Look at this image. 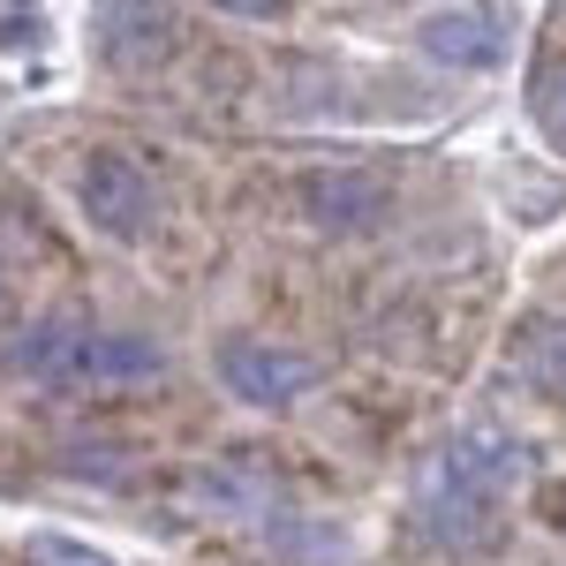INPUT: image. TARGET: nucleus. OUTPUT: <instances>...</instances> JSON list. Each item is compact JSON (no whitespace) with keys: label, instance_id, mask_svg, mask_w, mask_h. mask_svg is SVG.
Here are the masks:
<instances>
[{"label":"nucleus","instance_id":"obj_1","mask_svg":"<svg viewBox=\"0 0 566 566\" xmlns=\"http://www.w3.org/2000/svg\"><path fill=\"white\" fill-rule=\"evenodd\" d=\"M528 476V453L506 423H461V431L423 453L416 469V528L431 544H483L499 522V499Z\"/></svg>","mask_w":566,"mask_h":566},{"label":"nucleus","instance_id":"obj_2","mask_svg":"<svg viewBox=\"0 0 566 566\" xmlns=\"http://www.w3.org/2000/svg\"><path fill=\"white\" fill-rule=\"evenodd\" d=\"M8 370L39 378V386H84V392H122L144 378H167V348L151 333H114L84 317H39L8 340Z\"/></svg>","mask_w":566,"mask_h":566},{"label":"nucleus","instance_id":"obj_3","mask_svg":"<svg viewBox=\"0 0 566 566\" xmlns=\"http://www.w3.org/2000/svg\"><path fill=\"white\" fill-rule=\"evenodd\" d=\"M76 205H84V219L98 234L144 242L159 227V175L144 159H129V151H91L76 167Z\"/></svg>","mask_w":566,"mask_h":566},{"label":"nucleus","instance_id":"obj_4","mask_svg":"<svg viewBox=\"0 0 566 566\" xmlns=\"http://www.w3.org/2000/svg\"><path fill=\"white\" fill-rule=\"evenodd\" d=\"M219 386L234 392L242 408H295L310 386H317V363L303 348H280V340H264V333H234V340H219Z\"/></svg>","mask_w":566,"mask_h":566},{"label":"nucleus","instance_id":"obj_5","mask_svg":"<svg viewBox=\"0 0 566 566\" xmlns=\"http://www.w3.org/2000/svg\"><path fill=\"white\" fill-rule=\"evenodd\" d=\"M423 53L446 69H491V61H506V15L499 8H438V15H423Z\"/></svg>","mask_w":566,"mask_h":566},{"label":"nucleus","instance_id":"obj_6","mask_svg":"<svg viewBox=\"0 0 566 566\" xmlns=\"http://www.w3.org/2000/svg\"><path fill=\"white\" fill-rule=\"evenodd\" d=\"M295 205H303L310 227L348 234V227H370V219L386 212V189H378L370 175H355V167H325V175H303V181H295Z\"/></svg>","mask_w":566,"mask_h":566},{"label":"nucleus","instance_id":"obj_7","mask_svg":"<svg viewBox=\"0 0 566 566\" xmlns=\"http://www.w3.org/2000/svg\"><path fill=\"white\" fill-rule=\"evenodd\" d=\"M98 23H106V53H114L122 69L159 61V53L175 45V15H167V8H106Z\"/></svg>","mask_w":566,"mask_h":566},{"label":"nucleus","instance_id":"obj_8","mask_svg":"<svg viewBox=\"0 0 566 566\" xmlns=\"http://www.w3.org/2000/svg\"><path fill=\"white\" fill-rule=\"evenodd\" d=\"M514 370H522L544 400H566V325L559 317H536L522 340H514Z\"/></svg>","mask_w":566,"mask_h":566},{"label":"nucleus","instance_id":"obj_9","mask_svg":"<svg viewBox=\"0 0 566 566\" xmlns=\"http://www.w3.org/2000/svg\"><path fill=\"white\" fill-rule=\"evenodd\" d=\"M528 106H536V129H544V144H552V151H566V61H552V69L536 76Z\"/></svg>","mask_w":566,"mask_h":566},{"label":"nucleus","instance_id":"obj_10","mask_svg":"<svg viewBox=\"0 0 566 566\" xmlns=\"http://www.w3.org/2000/svg\"><path fill=\"white\" fill-rule=\"evenodd\" d=\"M23 566H114L98 544H76V536H53V528H39V536H23Z\"/></svg>","mask_w":566,"mask_h":566},{"label":"nucleus","instance_id":"obj_11","mask_svg":"<svg viewBox=\"0 0 566 566\" xmlns=\"http://www.w3.org/2000/svg\"><path fill=\"white\" fill-rule=\"evenodd\" d=\"M0 303H8V280H0Z\"/></svg>","mask_w":566,"mask_h":566}]
</instances>
